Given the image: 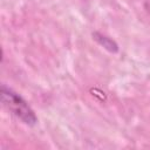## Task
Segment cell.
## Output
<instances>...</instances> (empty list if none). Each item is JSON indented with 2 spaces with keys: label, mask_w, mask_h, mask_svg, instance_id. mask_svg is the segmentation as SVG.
Instances as JSON below:
<instances>
[{
  "label": "cell",
  "mask_w": 150,
  "mask_h": 150,
  "mask_svg": "<svg viewBox=\"0 0 150 150\" xmlns=\"http://www.w3.org/2000/svg\"><path fill=\"white\" fill-rule=\"evenodd\" d=\"M0 96L4 107L7 108L8 111H11L22 123L30 127L38 123V117L32 107L21 95H19L12 88L2 84L0 88Z\"/></svg>",
  "instance_id": "cell-1"
},
{
  "label": "cell",
  "mask_w": 150,
  "mask_h": 150,
  "mask_svg": "<svg viewBox=\"0 0 150 150\" xmlns=\"http://www.w3.org/2000/svg\"><path fill=\"white\" fill-rule=\"evenodd\" d=\"M93 38L96 40V42L100 46H102L108 52H110V53H117L118 52V45L116 43V41L109 36H107L105 34H102L100 32H94Z\"/></svg>",
  "instance_id": "cell-2"
}]
</instances>
